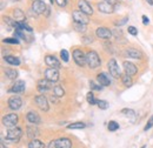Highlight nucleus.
Returning a JSON list of instances; mask_svg holds the SVG:
<instances>
[{
	"instance_id": "obj_1",
	"label": "nucleus",
	"mask_w": 153,
	"mask_h": 148,
	"mask_svg": "<svg viewBox=\"0 0 153 148\" xmlns=\"http://www.w3.org/2000/svg\"><path fill=\"white\" fill-rule=\"evenodd\" d=\"M86 64L92 70L98 68L101 65V61H100V58L98 56V53L94 51H88L86 53Z\"/></svg>"
},
{
	"instance_id": "obj_2",
	"label": "nucleus",
	"mask_w": 153,
	"mask_h": 148,
	"mask_svg": "<svg viewBox=\"0 0 153 148\" xmlns=\"http://www.w3.org/2000/svg\"><path fill=\"white\" fill-rule=\"evenodd\" d=\"M21 135H22V130H20V128H18V127H12L11 130H8V132H7L5 140L8 141V142L14 144V142H18L19 141Z\"/></svg>"
},
{
	"instance_id": "obj_3",
	"label": "nucleus",
	"mask_w": 153,
	"mask_h": 148,
	"mask_svg": "<svg viewBox=\"0 0 153 148\" xmlns=\"http://www.w3.org/2000/svg\"><path fill=\"white\" fill-rule=\"evenodd\" d=\"M72 147V142L70 139L67 138H61L54 141H51L47 148H71Z\"/></svg>"
},
{
	"instance_id": "obj_4",
	"label": "nucleus",
	"mask_w": 153,
	"mask_h": 148,
	"mask_svg": "<svg viewBox=\"0 0 153 148\" xmlns=\"http://www.w3.org/2000/svg\"><path fill=\"white\" fill-rule=\"evenodd\" d=\"M18 124V115L14 114V113H11V114H7L6 116H4L2 119V125L6 126V127H16V125Z\"/></svg>"
},
{
	"instance_id": "obj_5",
	"label": "nucleus",
	"mask_w": 153,
	"mask_h": 148,
	"mask_svg": "<svg viewBox=\"0 0 153 148\" xmlns=\"http://www.w3.org/2000/svg\"><path fill=\"white\" fill-rule=\"evenodd\" d=\"M72 17H73V20H74V22H79V24H88V16L86 14V13H84L82 11H80V10H76V11H73V13H72Z\"/></svg>"
},
{
	"instance_id": "obj_6",
	"label": "nucleus",
	"mask_w": 153,
	"mask_h": 148,
	"mask_svg": "<svg viewBox=\"0 0 153 148\" xmlns=\"http://www.w3.org/2000/svg\"><path fill=\"white\" fill-rule=\"evenodd\" d=\"M107 67H108L110 74H111L113 78L118 79V78L121 76V74H120V68H119V66H118V64H117V61H115L114 59H112V60L108 61Z\"/></svg>"
},
{
	"instance_id": "obj_7",
	"label": "nucleus",
	"mask_w": 153,
	"mask_h": 148,
	"mask_svg": "<svg viewBox=\"0 0 153 148\" xmlns=\"http://www.w3.org/2000/svg\"><path fill=\"white\" fill-rule=\"evenodd\" d=\"M73 59L76 61L78 66L82 67L86 64V54H84V52L81 50H74L73 51Z\"/></svg>"
},
{
	"instance_id": "obj_8",
	"label": "nucleus",
	"mask_w": 153,
	"mask_h": 148,
	"mask_svg": "<svg viewBox=\"0 0 153 148\" xmlns=\"http://www.w3.org/2000/svg\"><path fill=\"white\" fill-rule=\"evenodd\" d=\"M53 87V82L48 79H41L38 81V91L40 93H45L47 92L48 90H51Z\"/></svg>"
},
{
	"instance_id": "obj_9",
	"label": "nucleus",
	"mask_w": 153,
	"mask_h": 148,
	"mask_svg": "<svg viewBox=\"0 0 153 148\" xmlns=\"http://www.w3.org/2000/svg\"><path fill=\"white\" fill-rule=\"evenodd\" d=\"M78 7H79L80 11H82L87 16H92L93 14V8L86 0H79L78 1Z\"/></svg>"
},
{
	"instance_id": "obj_10",
	"label": "nucleus",
	"mask_w": 153,
	"mask_h": 148,
	"mask_svg": "<svg viewBox=\"0 0 153 148\" xmlns=\"http://www.w3.org/2000/svg\"><path fill=\"white\" fill-rule=\"evenodd\" d=\"M34 100H36V104L38 105V107L41 111H44V112L48 111L50 106H48V101H47V99H46L45 95H38Z\"/></svg>"
},
{
	"instance_id": "obj_11",
	"label": "nucleus",
	"mask_w": 153,
	"mask_h": 148,
	"mask_svg": "<svg viewBox=\"0 0 153 148\" xmlns=\"http://www.w3.org/2000/svg\"><path fill=\"white\" fill-rule=\"evenodd\" d=\"M46 8H47V6H46V4H45L42 0H36V1H33V4H32V10H33L37 14L45 13Z\"/></svg>"
},
{
	"instance_id": "obj_12",
	"label": "nucleus",
	"mask_w": 153,
	"mask_h": 148,
	"mask_svg": "<svg viewBox=\"0 0 153 148\" xmlns=\"http://www.w3.org/2000/svg\"><path fill=\"white\" fill-rule=\"evenodd\" d=\"M45 78L48 79V80H51L52 82L58 81V80H59V72H58V68H52V67L47 68V70L45 71Z\"/></svg>"
},
{
	"instance_id": "obj_13",
	"label": "nucleus",
	"mask_w": 153,
	"mask_h": 148,
	"mask_svg": "<svg viewBox=\"0 0 153 148\" xmlns=\"http://www.w3.org/2000/svg\"><path fill=\"white\" fill-rule=\"evenodd\" d=\"M45 62H46V65H47L48 67H52V68H58V70H59V68L61 67L60 61H59L54 56H46Z\"/></svg>"
},
{
	"instance_id": "obj_14",
	"label": "nucleus",
	"mask_w": 153,
	"mask_h": 148,
	"mask_svg": "<svg viewBox=\"0 0 153 148\" xmlns=\"http://www.w3.org/2000/svg\"><path fill=\"white\" fill-rule=\"evenodd\" d=\"M21 105H22V101H21V99L19 96H11L8 99V107L11 110H13V111L19 110L21 107Z\"/></svg>"
},
{
	"instance_id": "obj_15",
	"label": "nucleus",
	"mask_w": 153,
	"mask_h": 148,
	"mask_svg": "<svg viewBox=\"0 0 153 148\" xmlns=\"http://www.w3.org/2000/svg\"><path fill=\"white\" fill-rule=\"evenodd\" d=\"M97 37L100 38V39H111L112 37V32L110 31V28H106V27H99L97 30Z\"/></svg>"
},
{
	"instance_id": "obj_16",
	"label": "nucleus",
	"mask_w": 153,
	"mask_h": 148,
	"mask_svg": "<svg viewBox=\"0 0 153 148\" xmlns=\"http://www.w3.org/2000/svg\"><path fill=\"white\" fill-rule=\"evenodd\" d=\"M98 10H99L100 12L105 13V14H111V13L113 12V6L111 5V2L104 1V2L98 4Z\"/></svg>"
},
{
	"instance_id": "obj_17",
	"label": "nucleus",
	"mask_w": 153,
	"mask_h": 148,
	"mask_svg": "<svg viewBox=\"0 0 153 148\" xmlns=\"http://www.w3.org/2000/svg\"><path fill=\"white\" fill-rule=\"evenodd\" d=\"M123 66H124V70H125L126 74H128V75H134L138 71L137 66L132 62H130V61H124Z\"/></svg>"
},
{
	"instance_id": "obj_18",
	"label": "nucleus",
	"mask_w": 153,
	"mask_h": 148,
	"mask_svg": "<svg viewBox=\"0 0 153 148\" xmlns=\"http://www.w3.org/2000/svg\"><path fill=\"white\" fill-rule=\"evenodd\" d=\"M24 91H25V81H22V80L16 81L11 88V92L13 93H22Z\"/></svg>"
},
{
	"instance_id": "obj_19",
	"label": "nucleus",
	"mask_w": 153,
	"mask_h": 148,
	"mask_svg": "<svg viewBox=\"0 0 153 148\" xmlns=\"http://www.w3.org/2000/svg\"><path fill=\"white\" fill-rule=\"evenodd\" d=\"M26 118H27L28 122H31V124H33V125H38V124L41 122L40 116H39L36 112H28L27 115H26Z\"/></svg>"
},
{
	"instance_id": "obj_20",
	"label": "nucleus",
	"mask_w": 153,
	"mask_h": 148,
	"mask_svg": "<svg viewBox=\"0 0 153 148\" xmlns=\"http://www.w3.org/2000/svg\"><path fill=\"white\" fill-rule=\"evenodd\" d=\"M97 79H98V81H99L100 86L107 87V86H110V84H111V81H110V78L107 76V74H106V73H100V74H98Z\"/></svg>"
},
{
	"instance_id": "obj_21",
	"label": "nucleus",
	"mask_w": 153,
	"mask_h": 148,
	"mask_svg": "<svg viewBox=\"0 0 153 148\" xmlns=\"http://www.w3.org/2000/svg\"><path fill=\"white\" fill-rule=\"evenodd\" d=\"M126 56L128 58H132V59H141L143 58L141 52L135 50V48H127L126 50Z\"/></svg>"
},
{
	"instance_id": "obj_22",
	"label": "nucleus",
	"mask_w": 153,
	"mask_h": 148,
	"mask_svg": "<svg viewBox=\"0 0 153 148\" xmlns=\"http://www.w3.org/2000/svg\"><path fill=\"white\" fill-rule=\"evenodd\" d=\"M38 135H39V130L34 126V125L27 127V136H28L31 140H34Z\"/></svg>"
},
{
	"instance_id": "obj_23",
	"label": "nucleus",
	"mask_w": 153,
	"mask_h": 148,
	"mask_svg": "<svg viewBox=\"0 0 153 148\" xmlns=\"http://www.w3.org/2000/svg\"><path fill=\"white\" fill-rule=\"evenodd\" d=\"M13 16H14V20L17 22H21V21H25V14L24 12L20 10V8H16L13 11Z\"/></svg>"
},
{
	"instance_id": "obj_24",
	"label": "nucleus",
	"mask_w": 153,
	"mask_h": 148,
	"mask_svg": "<svg viewBox=\"0 0 153 148\" xmlns=\"http://www.w3.org/2000/svg\"><path fill=\"white\" fill-rule=\"evenodd\" d=\"M4 59H5V61H6L7 64H10V65H13V66H19L20 65L19 58H17V56H5Z\"/></svg>"
},
{
	"instance_id": "obj_25",
	"label": "nucleus",
	"mask_w": 153,
	"mask_h": 148,
	"mask_svg": "<svg viewBox=\"0 0 153 148\" xmlns=\"http://www.w3.org/2000/svg\"><path fill=\"white\" fill-rule=\"evenodd\" d=\"M28 148H45V145L40 140L34 139V140H31V142L28 144Z\"/></svg>"
},
{
	"instance_id": "obj_26",
	"label": "nucleus",
	"mask_w": 153,
	"mask_h": 148,
	"mask_svg": "<svg viewBox=\"0 0 153 148\" xmlns=\"http://www.w3.org/2000/svg\"><path fill=\"white\" fill-rule=\"evenodd\" d=\"M121 80H123V84H124L126 87H131L132 84H133V81H132V79H131V75H128V74L123 75V76H121Z\"/></svg>"
},
{
	"instance_id": "obj_27",
	"label": "nucleus",
	"mask_w": 153,
	"mask_h": 148,
	"mask_svg": "<svg viewBox=\"0 0 153 148\" xmlns=\"http://www.w3.org/2000/svg\"><path fill=\"white\" fill-rule=\"evenodd\" d=\"M86 127V124L84 122H74V124H71L67 126L68 130H82Z\"/></svg>"
},
{
	"instance_id": "obj_28",
	"label": "nucleus",
	"mask_w": 153,
	"mask_h": 148,
	"mask_svg": "<svg viewBox=\"0 0 153 148\" xmlns=\"http://www.w3.org/2000/svg\"><path fill=\"white\" fill-rule=\"evenodd\" d=\"M2 20H4V22H5L10 28H16V26H17V21H16V20L8 18V17H4Z\"/></svg>"
},
{
	"instance_id": "obj_29",
	"label": "nucleus",
	"mask_w": 153,
	"mask_h": 148,
	"mask_svg": "<svg viewBox=\"0 0 153 148\" xmlns=\"http://www.w3.org/2000/svg\"><path fill=\"white\" fill-rule=\"evenodd\" d=\"M5 74H6V76H7L8 79H12V80L17 79V76H18V72H17L16 70H11V68L6 70V71H5Z\"/></svg>"
},
{
	"instance_id": "obj_30",
	"label": "nucleus",
	"mask_w": 153,
	"mask_h": 148,
	"mask_svg": "<svg viewBox=\"0 0 153 148\" xmlns=\"http://www.w3.org/2000/svg\"><path fill=\"white\" fill-rule=\"evenodd\" d=\"M53 92H54V95H57L58 98H61V96L65 95V91H64V88L61 86H56L53 88Z\"/></svg>"
},
{
	"instance_id": "obj_31",
	"label": "nucleus",
	"mask_w": 153,
	"mask_h": 148,
	"mask_svg": "<svg viewBox=\"0 0 153 148\" xmlns=\"http://www.w3.org/2000/svg\"><path fill=\"white\" fill-rule=\"evenodd\" d=\"M87 102L90 104V105H97L98 104V100H96V98H94V95H93V93L92 92H88L87 93Z\"/></svg>"
},
{
	"instance_id": "obj_32",
	"label": "nucleus",
	"mask_w": 153,
	"mask_h": 148,
	"mask_svg": "<svg viewBox=\"0 0 153 148\" xmlns=\"http://www.w3.org/2000/svg\"><path fill=\"white\" fill-rule=\"evenodd\" d=\"M74 28H76V32H85V31H86V25H85V24L74 22Z\"/></svg>"
},
{
	"instance_id": "obj_33",
	"label": "nucleus",
	"mask_w": 153,
	"mask_h": 148,
	"mask_svg": "<svg viewBox=\"0 0 153 148\" xmlns=\"http://www.w3.org/2000/svg\"><path fill=\"white\" fill-rule=\"evenodd\" d=\"M97 105H98V107L100 110H107L108 108V102L107 101H104V100H99Z\"/></svg>"
},
{
	"instance_id": "obj_34",
	"label": "nucleus",
	"mask_w": 153,
	"mask_h": 148,
	"mask_svg": "<svg viewBox=\"0 0 153 148\" xmlns=\"http://www.w3.org/2000/svg\"><path fill=\"white\" fill-rule=\"evenodd\" d=\"M108 130L111 132H114V130H119V124H117L115 121H110L108 124Z\"/></svg>"
},
{
	"instance_id": "obj_35",
	"label": "nucleus",
	"mask_w": 153,
	"mask_h": 148,
	"mask_svg": "<svg viewBox=\"0 0 153 148\" xmlns=\"http://www.w3.org/2000/svg\"><path fill=\"white\" fill-rule=\"evenodd\" d=\"M60 56H61V59H62V61H65V62H67L68 61V52L66 51V50H62L61 52H60Z\"/></svg>"
},
{
	"instance_id": "obj_36",
	"label": "nucleus",
	"mask_w": 153,
	"mask_h": 148,
	"mask_svg": "<svg viewBox=\"0 0 153 148\" xmlns=\"http://www.w3.org/2000/svg\"><path fill=\"white\" fill-rule=\"evenodd\" d=\"M4 42H7V44H19V40L17 38H6L4 39Z\"/></svg>"
},
{
	"instance_id": "obj_37",
	"label": "nucleus",
	"mask_w": 153,
	"mask_h": 148,
	"mask_svg": "<svg viewBox=\"0 0 153 148\" xmlns=\"http://www.w3.org/2000/svg\"><path fill=\"white\" fill-rule=\"evenodd\" d=\"M123 113H125L126 116H131V118H134V115H135L133 110H123Z\"/></svg>"
},
{
	"instance_id": "obj_38",
	"label": "nucleus",
	"mask_w": 153,
	"mask_h": 148,
	"mask_svg": "<svg viewBox=\"0 0 153 148\" xmlns=\"http://www.w3.org/2000/svg\"><path fill=\"white\" fill-rule=\"evenodd\" d=\"M152 126H153V116H151V118H150V120L147 121L146 126L144 127V130H149L150 128H151V127H152Z\"/></svg>"
},
{
	"instance_id": "obj_39",
	"label": "nucleus",
	"mask_w": 153,
	"mask_h": 148,
	"mask_svg": "<svg viewBox=\"0 0 153 148\" xmlns=\"http://www.w3.org/2000/svg\"><path fill=\"white\" fill-rule=\"evenodd\" d=\"M128 33L132 36H137L138 34V30L134 26H128Z\"/></svg>"
},
{
	"instance_id": "obj_40",
	"label": "nucleus",
	"mask_w": 153,
	"mask_h": 148,
	"mask_svg": "<svg viewBox=\"0 0 153 148\" xmlns=\"http://www.w3.org/2000/svg\"><path fill=\"white\" fill-rule=\"evenodd\" d=\"M90 86H91V88H92V90H94V91H100V90H101V86H98V85L94 84L93 81H91V82H90Z\"/></svg>"
},
{
	"instance_id": "obj_41",
	"label": "nucleus",
	"mask_w": 153,
	"mask_h": 148,
	"mask_svg": "<svg viewBox=\"0 0 153 148\" xmlns=\"http://www.w3.org/2000/svg\"><path fill=\"white\" fill-rule=\"evenodd\" d=\"M127 20H128V18H127V17H126V18H123L120 21H117V22H115V25H117V26H121V25L126 24V22H127Z\"/></svg>"
},
{
	"instance_id": "obj_42",
	"label": "nucleus",
	"mask_w": 153,
	"mask_h": 148,
	"mask_svg": "<svg viewBox=\"0 0 153 148\" xmlns=\"http://www.w3.org/2000/svg\"><path fill=\"white\" fill-rule=\"evenodd\" d=\"M56 2H57L60 7H65L66 4H67V0H56Z\"/></svg>"
},
{
	"instance_id": "obj_43",
	"label": "nucleus",
	"mask_w": 153,
	"mask_h": 148,
	"mask_svg": "<svg viewBox=\"0 0 153 148\" xmlns=\"http://www.w3.org/2000/svg\"><path fill=\"white\" fill-rule=\"evenodd\" d=\"M143 22H144V25H147L150 22V20H149V18L146 16H143Z\"/></svg>"
},
{
	"instance_id": "obj_44",
	"label": "nucleus",
	"mask_w": 153,
	"mask_h": 148,
	"mask_svg": "<svg viewBox=\"0 0 153 148\" xmlns=\"http://www.w3.org/2000/svg\"><path fill=\"white\" fill-rule=\"evenodd\" d=\"M57 98H58L57 95H54V96L52 95V96H51V101H52V102H58Z\"/></svg>"
},
{
	"instance_id": "obj_45",
	"label": "nucleus",
	"mask_w": 153,
	"mask_h": 148,
	"mask_svg": "<svg viewBox=\"0 0 153 148\" xmlns=\"http://www.w3.org/2000/svg\"><path fill=\"white\" fill-rule=\"evenodd\" d=\"M147 2H149V4L151 5V6H152V5H153V0H147Z\"/></svg>"
},
{
	"instance_id": "obj_46",
	"label": "nucleus",
	"mask_w": 153,
	"mask_h": 148,
	"mask_svg": "<svg viewBox=\"0 0 153 148\" xmlns=\"http://www.w3.org/2000/svg\"><path fill=\"white\" fill-rule=\"evenodd\" d=\"M0 148H6L5 147V145H4V142H1V144H0Z\"/></svg>"
},
{
	"instance_id": "obj_47",
	"label": "nucleus",
	"mask_w": 153,
	"mask_h": 148,
	"mask_svg": "<svg viewBox=\"0 0 153 148\" xmlns=\"http://www.w3.org/2000/svg\"><path fill=\"white\" fill-rule=\"evenodd\" d=\"M54 1H56V0H50V2H51V4H53Z\"/></svg>"
},
{
	"instance_id": "obj_48",
	"label": "nucleus",
	"mask_w": 153,
	"mask_h": 148,
	"mask_svg": "<svg viewBox=\"0 0 153 148\" xmlns=\"http://www.w3.org/2000/svg\"><path fill=\"white\" fill-rule=\"evenodd\" d=\"M104 1H106V2H111L112 0H104Z\"/></svg>"
},
{
	"instance_id": "obj_49",
	"label": "nucleus",
	"mask_w": 153,
	"mask_h": 148,
	"mask_svg": "<svg viewBox=\"0 0 153 148\" xmlns=\"http://www.w3.org/2000/svg\"><path fill=\"white\" fill-rule=\"evenodd\" d=\"M12 1H14V2H17V1H20V0H12Z\"/></svg>"
},
{
	"instance_id": "obj_50",
	"label": "nucleus",
	"mask_w": 153,
	"mask_h": 148,
	"mask_svg": "<svg viewBox=\"0 0 153 148\" xmlns=\"http://www.w3.org/2000/svg\"><path fill=\"white\" fill-rule=\"evenodd\" d=\"M141 148H146V147H145V146H143V147H141Z\"/></svg>"
},
{
	"instance_id": "obj_51",
	"label": "nucleus",
	"mask_w": 153,
	"mask_h": 148,
	"mask_svg": "<svg viewBox=\"0 0 153 148\" xmlns=\"http://www.w3.org/2000/svg\"><path fill=\"white\" fill-rule=\"evenodd\" d=\"M33 1H36V0H33Z\"/></svg>"
}]
</instances>
